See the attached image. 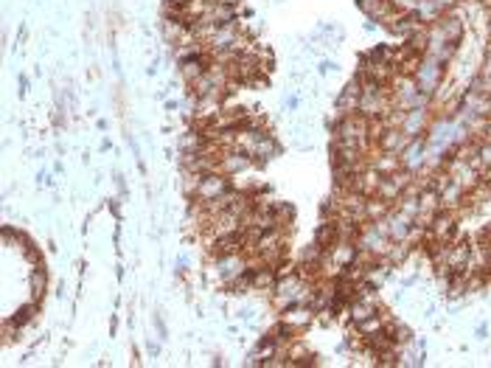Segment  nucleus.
I'll return each mask as SVG.
<instances>
[{"instance_id":"nucleus-6","label":"nucleus","mask_w":491,"mask_h":368,"mask_svg":"<svg viewBox=\"0 0 491 368\" xmlns=\"http://www.w3.org/2000/svg\"><path fill=\"white\" fill-rule=\"evenodd\" d=\"M427 124H429L427 110H424V107H413V110H407V113H404L401 132H404V135H410V138H418V135L427 129Z\"/></svg>"},{"instance_id":"nucleus-13","label":"nucleus","mask_w":491,"mask_h":368,"mask_svg":"<svg viewBox=\"0 0 491 368\" xmlns=\"http://www.w3.org/2000/svg\"><path fill=\"white\" fill-rule=\"evenodd\" d=\"M415 17L421 20V23H435V20H441L443 17V12L438 9V3L435 0H418V6H415Z\"/></svg>"},{"instance_id":"nucleus-12","label":"nucleus","mask_w":491,"mask_h":368,"mask_svg":"<svg viewBox=\"0 0 491 368\" xmlns=\"http://www.w3.org/2000/svg\"><path fill=\"white\" fill-rule=\"evenodd\" d=\"M390 214V203L387 200H382V197H368V203H365V220L368 222H376V220H385Z\"/></svg>"},{"instance_id":"nucleus-2","label":"nucleus","mask_w":491,"mask_h":368,"mask_svg":"<svg viewBox=\"0 0 491 368\" xmlns=\"http://www.w3.org/2000/svg\"><path fill=\"white\" fill-rule=\"evenodd\" d=\"M413 79H415L418 90L429 96V93H432L438 85H441V79H443V62H438L435 57H424V59L418 62V68H415Z\"/></svg>"},{"instance_id":"nucleus-19","label":"nucleus","mask_w":491,"mask_h":368,"mask_svg":"<svg viewBox=\"0 0 491 368\" xmlns=\"http://www.w3.org/2000/svg\"><path fill=\"white\" fill-rule=\"evenodd\" d=\"M390 6L401 15H415V6H418V0H390Z\"/></svg>"},{"instance_id":"nucleus-20","label":"nucleus","mask_w":491,"mask_h":368,"mask_svg":"<svg viewBox=\"0 0 491 368\" xmlns=\"http://www.w3.org/2000/svg\"><path fill=\"white\" fill-rule=\"evenodd\" d=\"M435 3H438V9H441V12H449V9H455V6H457V0H435Z\"/></svg>"},{"instance_id":"nucleus-17","label":"nucleus","mask_w":491,"mask_h":368,"mask_svg":"<svg viewBox=\"0 0 491 368\" xmlns=\"http://www.w3.org/2000/svg\"><path fill=\"white\" fill-rule=\"evenodd\" d=\"M357 329H360V334H365V337H373V334H379V332L385 329V320H382V315L376 312V315H371V318L360 320V323H357Z\"/></svg>"},{"instance_id":"nucleus-10","label":"nucleus","mask_w":491,"mask_h":368,"mask_svg":"<svg viewBox=\"0 0 491 368\" xmlns=\"http://www.w3.org/2000/svg\"><path fill=\"white\" fill-rule=\"evenodd\" d=\"M376 312H379V304H376L373 295H360V298L351 304V318H354V323H360V320H365V318H371V315H376Z\"/></svg>"},{"instance_id":"nucleus-22","label":"nucleus","mask_w":491,"mask_h":368,"mask_svg":"<svg viewBox=\"0 0 491 368\" xmlns=\"http://www.w3.org/2000/svg\"><path fill=\"white\" fill-rule=\"evenodd\" d=\"M485 23H488V37H491V6H488V15H485Z\"/></svg>"},{"instance_id":"nucleus-14","label":"nucleus","mask_w":491,"mask_h":368,"mask_svg":"<svg viewBox=\"0 0 491 368\" xmlns=\"http://www.w3.org/2000/svg\"><path fill=\"white\" fill-rule=\"evenodd\" d=\"M438 26H441L443 37H446L452 45H455V43L463 37V20H460V17H452V15H449V17H441V20H438Z\"/></svg>"},{"instance_id":"nucleus-15","label":"nucleus","mask_w":491,"mask_h":368,"mask_svg":"<svg viewBox=\"0 0 491 368\" xmlns=\"http://www.w3.org/2000/svg\"><path fill=\"white\" fill-rule=\"evenodd\" d=\"M309 320H312V312H309V309H301V304L290 306L287 315H284V326H287V329H301V326H306Z\"/></svg>"},{"instance_id":"nucleus-7","label":"nucleus","mask_w":491,"mask_h":368,"mask_svg":"<svg viewBox=\"0 0 491 368\" xmlns=\"http://www.w3.org/2000/svg\"><path fill=\"white\" fill-rule=\"evenodd\" d=\"M376 143H379V149H382V152H396V155H401V152H404V149L413 143V138H410V135H404L401 129H385V132H382V138H379Z\"/></svg>"},{"instance_id":"nucleus-8","label":"nucleus","mask_w":491,"mask_h":368,"mask_svg":"<svg viewBox=\"0 0 491 368\" xmlns=\"http://www.w3.org/2000/svg\"><path fill=\"white\" fill-rule=\"evenodd\" d=\"M410 231H413V220L407 214H401V211L387 214V234L393 242H407Z\"/></svg>"},{"instance_id":"nucleus-1","label":"nucleus","mask_w":491,"mask_h":368,"mask_svg":"<svg viewBox=\"0 0 491 368\" xmlns=\"http://www.w3.org/2000/svg\"><path fill=\"white\" fill-rule=\"evenodd\" d=\"M250 273V259L244 250H233V253H222L216 256V276L225 284H236L241 276Z\"/></svg>"},{"instance_id":"nucleus-16","label":"nucleus","mask_w":491,"mask_h":368,"mask_svg":"<svg viewBox=\"0 0 491 368\" xmlns=\"http://www.w3.org/2000/svg\"><path fill=\"white\" fill-rule=\"evenodd\" d=\"M276 152H278V146H276V141H273L270 135H262L250 157H256V160H270V157H273Z\"/></svg>"},{"instance_id":"nucleus-9","label":"nucleus","mask_w":491,"mask_h":368,"mask_svg":"<svg viewBox=\"0 0 491 368\" xmlns=\"http://www.w3.org/2000/svg\"><path fill=\"white\" fill-rule=\"evenodd\" d=\"M360 9L371 17V20H376V23H385L387 20V15L393 12V6H390V0H360Z\"/></svg>"},{"instance_id":"nucleus-21","label":"nucleus","mask_w":491,"mask_h":368,"mask_svg":"<svg viewBox=\"0 0 491 368\" xmlns=\"http://www.w3.org/2000/svg\"><path fill=\"white\" fill-rule=\"evenodd\" d=\"M483 135H485V141H491V118H488V124H485V129H483Z\"/></svg>"},{"instance_id":"nucleus-5","label":"nucleus","mask_w":491,"mask_h":368,"mask_svg":"<svg viewBox=\"0 0 491 368\" xmlns=\"http://www.w3.org/2000/svg\"><path fill=\"white\" fill-rule=\"evenodd\" d=\"M253 166V157L248 152H239V149H225L222 157H219V171L222 174H239L244 169H250Z\"/></svg>"},{"instance_id":"nucleus-18","label":"nucleus","mask_w":491,"mask_h":368,"mask_svg":"<svg viewBox=\"0 0 491 368\" xmlns=\"http://www.w3.org/2000/svg\"><path fill=\"white\" fill-rule=\"evenodd\" d=\"M477 157H480V166H483V177L491 174V141L477 143Z\"/></svg>"},{"instance_id":"nucleus-3","label":"nucleus","mask_w":491,"mask_h":368,"mask_svg":"<svg viewBox=\"0 0 491 368\" xmlns=\"http://www.w3.org/2000/svg\"><path fill=\"white\" fill-rule=\"evenodd\" d=\"M227 192H230L227 174H222V171H208V174L199 177V186H197L194 200L208 203V200H216V197H222V194H227Z\"/></svg>"},{"instance_id":"nucleus-4","label":"nucleus","mask_w":491,"mask_h":368,"mask_svg":"<svg viewBox=\"0 0 491 368\" xmlns=\"http://www.w3.org/2000/svg\"><path fill=\"white\" fill-rule=\"evenodd\" d=\"M446 171L452 174V180H455V183H460V186H463L466 192H471V189L477 186V183L483 180V174H480V171H477V169H474V166H471L466 157H460V155H455V157L446 163Z\"/></svg>"},{"instance_id":"nucleus-11","label":"nucleus","mask_w":491,"mask_h":368,"mask_svg":"<svg viewBox=\"0 0 491 368\" xmlns=\"http://www.w3.org/2000/svg\"><path fill=\"white\" fill-rule=\"evenodd\" d=\"M233 15H236V9L227 3V0H213L211 9H208V15H205V20L222 26V23H233Z\"/></svg>"}]
</instances>
